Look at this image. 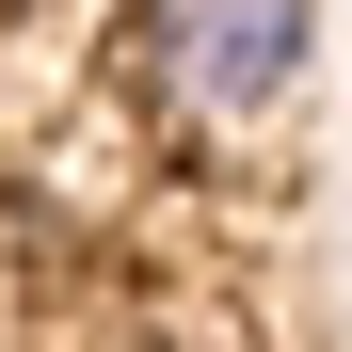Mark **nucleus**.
<instances>
[{"mask_svg":"<svg viewBox=\"0 0 352 352\" xmlns=\"http://www.w3.org/2000/svg\"><path fill=\"white\" fill-rule=\"evenodd\" d=\"M320 48V0H144V65L176 112H272Z\"/></svg>","mask_w":352,"mask_h":352,"instance_id":"1","label":"nucleus"}]
</instances>
